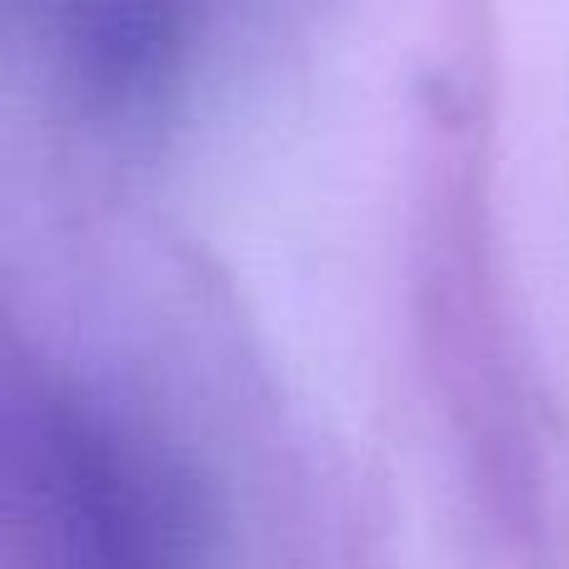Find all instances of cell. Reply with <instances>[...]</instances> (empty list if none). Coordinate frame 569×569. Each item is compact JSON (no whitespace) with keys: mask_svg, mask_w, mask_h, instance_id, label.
<instances>
[{"mask_svg":"<svg viewBox=\"0 0 569 569\" xmlns=\"http://www.w3.org/2000/svg\"><path fill=\"white\" fill-rule=\"evenodd\" d=\"M30 470L46 569H166V515L110 435L50 420Z\"/></svg>","mask_w":569,"mask_h":569,"instance_id":"cell-1","label":"cell"}]
</instances>
